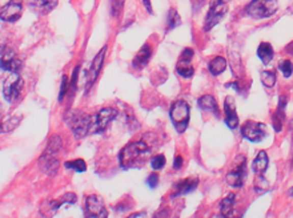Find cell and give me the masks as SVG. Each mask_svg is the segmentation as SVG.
I'll use <instances>...</instances> for the list:
<instances>
[{
  "instance_id": "4dcf8cb0",
  "label": "cell",
  "mask_w": 293,
  "mask_h": 218,
  "mask_svg": "<svg viewBox=\"0 0 293 218\" xmlns=\"http://www.w3.org/2000/svg\"><path fill=\"white\" fill-rule=\"evenodd\" d=\"M20 121H21V116L11 117L10 120H7V121L2 124V132H3V133H8V132L14 131L15 128H17V125L20 124Z\"/></svg>"
},
{
  "instance_id": "74e56055",
  "label": "cell",
  "mask_w": 293,
  "mask_h": 218,
  "mask_svg": "<svg viewBox=\"0 0 293 218\" xmlns=\"http://www.w3.org/2000/svg\"><path fill=\"white\" fill-rule=\"evenodd\" d=\"M183 163H184L183 157H181V156H176L175 157V161H173V168H175L176 170L180 169V168L183 166Z\"/></svg>"
},
{
  "instance_id": "277c9868",
  "label": "cell",
  "mask_w": 293,
  "mask_h": 218,
  "mask_svg": "<svg viewBox=\"0 0 293 218\" xmlns=\"http://www.w3.org/2000/svg\"><path fill=\"white\" fill-rule=\"evenodd\" d=\"M169 116L172 120L175 129L179 133H184L190 124V105L184 100H179L173 103L169 111Z\"/></svg>"
},
{
  "instance_id": "52a82bcc",
  "label": "cell",
  "mask_w": 293,
  "mask_h": 218,
  "mask_svg": "<svg viewBox=\"0 0 293 218\" xmlns=\"http://www.w3.org/2000/svg\"><path fill=\"white\" fill-rule=\"evenodd\" d=\"M237 161V165L233 166L229 172H228L227 177H225V181L229 186L232 188H242L243 183H244L245 178V168H247V163H245L244 156H237L236 159Z\"/></svg>"
},
{
  "instance_id": "5b68a950",
  "label": "cell",
  "mask_w": 293,
  "mask_h": 218,
  "mask_svg": "<svg viewBox=\"0 0 293 218\" xmlns=\"http://www.w3.org/2000/svg\"><path fill=\"white\" fill-rule=\"evenodd\" d=\"M228 2L229 0H214L212 2L207 18H205V23H204V31H210L215 25L220 23L221 19L224 18V15L227 14Z\"/></svg>"
},
{
  "instance_id": "d6986e66",
  "label": "cell",
  "mask_w": 293,
  "mask_h": 218,
  "mask_svg": "<svg viewBox=\"0 0 293 218\" xmlns=\"http://www.w3.org/2000/svg\"><path fill=\"white\" fill-rule=\"evenodd\" d=\"M58 3V0H28L30 7L43 15L51 12L54 8H56Z\"/></svg>"
},
{
  "instance_id": "f546056e",
  "label": "cell",
  "mask_w": 293,
  "mask_h": 218,
  "mask_svg": "<svg viewBox=\"0 0 293 218\" xmlns=\"http://www.w3.org/2000/svg\"><path fill=\"white\" fill-rule=\"evenodd\" d=\"M180 24H181V19H180L177 11H176L175 8H172L168 14V25H167V31L175 29V28Z\"/></svg>"
},
{
  "instance_id": "8d00e7d4",
  "label": "cell",
  "mask_w": 293,
  "mask_h": 218,
  "mask_svg": "<svg viewBox=\"0 0 293 218\" xmlns=\"http://www.w3.org/2000/svg\"><path fill=\"white\" fill-rule=\"evenodd\" d=\"M147 183H148V186L151 188V189H156L157 185H159V176L156 173L151 174V176L147 178Z\"/></svg>"
},
{
  "instance_id": "d590c367",
  "label": "cell",
  "mask_w": 293,
  "mask_h": 218,
  "mask_svg": "<svg viewBox=\"0 0 293 218\" xmlns=\"http://www.w3.org/2000/svg\"><path fill=\"white\" fill-rule=\"evenodd\" d=\"M68 85H69L68 77L63 76V79H62V88H60V95H59V101H62L63 97L66 96L67 89H68Z\"/></svg>"
},
{
  "instance_id": "cb8c5ba5",
  "label": "cell",
  "mask_w": 293,
  "mask_h": 218,
  "mask_svg": "<svg viewBox=\"0 0 293 218\" xmlns=\"http://www.w3.org/2000/svg\"><path fill=\"white\" fill-rule=\"evenodd\" d=\"M208 68H209V72L214 76H219V75H221L227 70V60L224 57H221V56H216V57L210 60Z\"/></svg>"
},
{
  "instance_id": "7c38bea8",
  "label": "cell",
  "mask_w": 293,
  "mask_h": 218,
  "mask_svg": "<svg viewBox=\"0 0 293 218\" xmlns=\"http://www.w3.org/2000/svg\"><path fill=\"white\" fill-rule=\"evenodd\" d=\"M117 116V111L115 108H103L95 117L93 121V132L95 133H101L107 129L110 122Z\"/></svg>"
},
{
  "instance_id": "5bb4252c",
  "label": "cell",
  "mask_w": 293,
  "mask_h": 218,
  "mask_svg": "<svg viewBox=\"0 0 293 218\" xmlns=\"http://www.w3.org/2000/svg\"><path fill=\"white\" fill-rule=\"evenodd\" d=\"M224 109H225V124L231 129L237 128L238 125V117L237 112H236V103L232 96H227L224 101Z\"/></svg>"
},
{
  "instance_id": "7402d4cb",
  "label": "cell",
  "mask_w": 293,
  "mask_h": 218,
  "mask_svg": "<svg viewBox=\"0 0 293 218\" xmlns=\"http://www.w3.org/2000/svg\"><path fill=\"white\" fill-rule=\"evenodd\" d=\"M257 56H259V59L262 61V64H269V63L272 61L273 56H275L273 47L269 44V43L262 42L261 44L259 45V48H257Z\"/></svg>"
},
{
  "instance_id": "603a6c76",
  "label": "cell",
  "mask_w": 293,
  "mask_h": 218,
  "mask_svg": "<svg viewBox=\"0 0 293 218\" xmlns=\"http://www.w3.org/2000/svg\"><path fill=\"white\" fill-rule=\"evenodd\" d=\"M234 193H229L228 196H225L220 202V211L221 214L218 215V217H229L232 214V210H233V205H234Z\"/></svg>"
},
{
  "instance_id": "9c48e42d",
  "label": "cell",
  "mask_w": 293,
  "mask_h": 218,
  "mask_svg": "<svg viewBox=\"0 0 293 218\" xmlns=\"http://www.w3.org/2000/svg\"><path fill=\"white\" fill-rule=\"evenodd\" d=\"M105 53H107V45H104L103 48L99 51L96 56H95V59H93L92 64H91V68L87 72L86 76V92L91 89L96 79L99 77V73L101 71V67H103L104 63V57H105Z\"/></svg>"
},
{
  "instance_id": "8fae6325",
  "label": "cell",
  "mask_w": 293,
  "mask_h": 218,
  "mask_svg": "<svg viewBox=\"0 0 293 218\" xmlns=\"http://www.w3.org/2000/svg\"><path fill=\"white\" fill-rule=\"evenodd\" d=\"M108 215V211L105 210L104 202L99 196H90L86 201V217L91 218H104Z\"/></svg>"
},
{
  "instance_id": "6da1fadb",
  "label": "cell",
  "mask_w": 293,
  "mask_h": 218,
  "mask_svg": "<svg viewBox=\"0 0 293 218\" xmlns=\"http://www.w3.org/2000/svg\"><path fill=\"white\" fill-rule=\"evenodd\" d=\"M151 154V146L145 141L129 142L119 153V163L123 169H131L144 165Z\"/></svg>"
},
{
  "instance_id": "30bf717a",
  "label": "cell",
  "mask_w": 293,
  "mask_h": 218,
  "mask_svg": "<svg viewBox=\"0 0 293 218\" xmlns=\"http://www.w3.org/2000/svg\"><path fill=\"white\" fill-rule=\"evenodd\" d=\"M193 56H195L193 49L185 48L183 53H181V56H180L177 64H176V72L179 73L181 77H184V79H190L195 73V68L192 66Z\"/></svg>"
},
{
  "instance_id": "44dd1931",
  "label": "cell",
  "mask_w": 293,
  "mask_h": 218,
  "mask_svg": "<svg viewBox=\"0 0 293 218\" xmlns=\"http://www.w3.org/2000/svg\"><path fill=\"white\" fill-rule=\"evenodd\" d=\"M268 165H269L268 154H267L265 150H260V152L257 153L256 159L253 160V163H252L253 172H255L256 174H264L267 172Z\"/></svg>"
},
{
  "instance_id": "ffe728a7",
  "label": "cell",
  "mask_w": 293,
  "mask_h": 218,
  "mask_svg": "<svg viewBox=\"0 0 293 218\" xmlns=\"http://www.w3.org/2000/svg\"><path fill=\"white\" fill-rule=\"evenodd\" d=\"M197 104H199L200 109H203L204 112H210V113H214L215 116H219L218 101H216V99H215L214 96L204 95V96H201L200 99L197 100Z\"/></svg>"
},
{
  "instance_id": "ab89813d",
  "label": "cell",
  "mask_w": 293,
  "mask_h": 218,
  "mask_svg": "<svg viewBox=\"0 0 293 218\" xmlns=\"http://www.w3.org/2000/svg\"><path fill=\"white\" fill-rule=\"evenodd\" d=\"M143 3H144L145 8H147V11H148L149 14H152V4H151V0H143Z\"/></svg>"
},
{
  "instance_id": "60d3db41",
  "label": "cell",
  "mask_w": 293,
  "mask_h": 218,
  "mask_svg": "<svg viewBox=\"0 0 293 218\" xmlns=\"http://www.w3.org/2000/svg\"><path fill=\"white\" fill-rule=\"evenodd\" d=\"M145 215H147V213L143 211V213H134V214H131V217H145Z\"/></svg>"
},
{
  "instance_id": "1f68e13d",
  "label": "cell",
  "mask_w": 293,
  "mask_h": 218,
  "mask_svg": "<svg viewBox=\"0 0 293 218\" xmlns=\"http://www.w3.org/2000/svg\"><path fill=\"white\" fill-rule=\"evenodd\" d=\"M166 164H167V160L164 154H157V156H155L151 160L152 169H155V170L163 169V168L166 166Z\"/></svg>"
},
{
  "instance_id": "4316f807",
  "label": "cell",
  "mask_w": 293,
  "mask_h": 218,
  "mask_svg": "<svg viewBox=\"0 0 293 218\" xmlns=\"http://www.w3.org/2000/svg\"><path fill=\"white\" fill-rule=\"evenodd\" d=\"M60 149H62V139H60L58 135H54L51 139H49L48 146H47V150H45V152L51 153V154H55L56 156Z\"/></svg>"
},
{
  "instance_id": "7a4b0ae2",
  "label": "cell",
  "mask_w": 293,
  "mask_h": 218,
  "mask_svg": "<svg viewBox=\"0 0 293 218\" xmlns=\"http://www.w3.org/2000/svg\"><path fill=\"white\" fill-rule=\"evenodd\" d=\"M66 120L71 131L73 132L76 139H83V137L87 136V133L90 132L91 127H93L95 117H91V116L83 113V112L72 111L68 112Z\"/></svg>"
},
{
  "instance_id": "f35d334b",
  "label": "cell",
  "mask_w": 293,
  "mask_h": 218,
  "mask_svg": "<svg viewBox=\"0 0 293 218\" xmlns=\"http://www.w3.org/2000/svg\"><path fill=\"white\" fill-rule=\"evenodd\" d=\"M79 67H76L75 70H73V75H72V83H71V85H72V90L76 89V79H77V75H79Z\"/></svg>"
},
{
  "instance_id": "836d02e7",
  "label": "cell",
  "mask_w": 293,
  "mask_h": 218,
  "mask_svg": "<svg viewBox=\"0 0 293 218\" xmlns=\"http://www.w3.org/2000/svg\"><path fill=\"white\" fill-rule=\"evenodd\" d=\"M279 70L283 72L284 77H290V75L293 73V64L289 60H283V61L279 64Z\"/></svg>"
},
{
  "instance_id": "83f0119b",
  "label": "cell",
  "mask_w": 293,
  "mask_h": 218,
  "mask_svg": "<svg viewBox=\"0 0 293 218\" xmlns=\"http://www.w3.org/2000/svg\"><path fill=\"white\" fill-rule=\"evenodd\" d=\"M260 79H261V83L264 84V87L267 88H272L276 84V75L272 71H262L261 75H260Z\"/></svg>"
},
{
  "instance_id": "e575fe53",
  "label": "cell",
  "mask_w": 293,
  "mask_h": 218,
  "mask_svg": "<svg viewBox=\"0 0 293 218\" xmlns=\"http://www.w3.org/2000/svg\"><path fill=\"white\" fill-rule=\"evenodd\" d=\"M256 182H259V186H256V192L257 193H264L269 189V183L268 181L262 177V174H257V178H256Z\"/></svg>"
},
{
  "instance_id": "d4e9b609",
  "label": "cell",
  "mask_w": 293,
  "mask_h": 218,
  "mask_svg": "<svg viewBox=\"0 0 293 218\" xmlns=\"http://www.w3.org/2000/svg\"><path fill=\"white\" fill-rule=\"evenodd\" d=\"M76 200H77V196H76L75 193H67V194H64V196H62L60 198H58V200H55V201H52L51 202V209H52V211H56L58 210L62 205H71V204H75L76 202Z\"/></svg>"
},
{
  "instance_id": "d6a6232c",
  "label": "cell",
  "mask_w": 293,
  "mask_h": 218,
  "mask_svg": "<svg viewBox=\"0 0 293 218\" xmlns=\"http://www.w3.org/2000/svg\"><path fill=\"white\" fill-rule=\"evenodd\" d=\"M123 7H124V0H111V12L115 18L120 16Z\"/></svg>"
},
{
  "instance_id": "b9f144b4",
  "label": "cell",
  "mask_w": 293,
  "mask_h": 218,
  "mask_svg": "<svg viewBox=\"0 0 293 218\" xmlns=\"http://www.w3.org/2000/svg\"><path fill=\"white\" fill-rule=\"evenodd\" d=\"M289 194H290V196H292V197H293V186L290 188V189H289Z\"/></svg>"
},
{
  "instance_id": "4fadbf2b",
  "label": "cell",
  "mask_w": 293,
  "mask_h": 218,
  "mask_svg": "<svg viewBox=\"0 0 293 218\" xmlns=\"http://www.w3.org/2000/svg\"><path fill=\"white\" fill-rule=\"evenodd\" d=\"M21 12H23L21 4L12 0V2H10V3L2 7L0 18L4 21H16L17 19H20Z\"/></svg>"
},
{
  "instance_id": "3957f363",
  "label": "cell",
  "mask_w": 293,
  "mask_h": 218,
  "mask_svg": "<svg viewBox=\"0 0 293 218\" xmlns=\"http://www.w3.org/2000/svg\"><path fill=\"white\" fill-rule=\"evenodd\" d=\"M277 0H252L245 8V14L252 19H267L276 14Z\"/></svg>"
},
{
  "instance_id": "e0dca14e",
  "label": "cell",
  "mask_w": 293,
  "mask_h": 218,
  "mask_svg": "<svg viewBox=\"0 0 293 218\" xmlns=\"http://www.w3.org/2000/svg\"><path fill=\"white\" fill-rule=\"evenodd\" d=\"M39 165H40V168L44 170L45 173L49 174V176H54V174L58 172L59 160L56 159L55 154H51V153L44 152L43 153V156L40 157Z\"/></svg>"
},
{
  "instance_id": "484cf974",
  "label": "cell",
  "mask_w": 293,
  "mask_h": 218,
  "mask_svg": "<svg viewBox=\"0 0 293 218\" xmlns=\"http://www.w3.org/2000/svg\"><path fill=\"white\" fill-rule=\"evenodd\" d=\"M64 166H66V169L75 170L77 173H83L87 169V164L83 159H76L71 160V161H67V163L64 164Z\"/></svg>"
},
{
  "instance_id": "2e32d148",
  "label": "cell",
  "mask_w": 293,
  "mask_h": 218,
  "mask_svg": "<svg viewBox=\"0 0 293 218\" xmlns=\"http://www.w3.org/2000/svg\"><path fill=\"white\" fill-rule=\"evenodd\" d=\"M286 97L281 96L279 100V107L275 111L272 116V125L273 129L279 133V132L283 131L284 122H285V107H286Z\"/></svg>"
},
{
  "instance_id": "ac0fdd59",
  "label": "cell",
  "mask_w": 293,
  "mask_h": 218,
  "mask_svg": "<svg viewBox=\"0 0 293 218\" xmlns=\"http://www.w3.org/2000/svg\"><path fill=\"white\" fill-rule=\"evenodd\" d=\"M151 56H152V48L149 47V44H144L142 47V49L138 52V55L135 56L134 61H132L134 68H138V70L144 68V67L148 64Z\"/></svg>"
},
{
  "instance_id": "ba28073f",
  "label": "cell",
  "mask_w": 293,
  "mask_h": 218,
  "mask_svg": "<svg viewBox=\"0 0 293 218\" xmlns=\"http://www.w3.org/2000/svg\"><path fill=\"white\" fill-rule=\"evenodd\" d=\"M242 135L251 142H260L267 136V127L262 122L249 120L242 127Z\"/></svg>"
},
{
  "instance_id": "9a60e30c",
  "label": "cell",
  "mask_w": 293,
  "mask_h": 218,
  "mask_svg": "<svg viewBox=\"0 0 293 218\" xmlns=\"http://www.w3.org/2000/svg\"><path fill=\"white\" fill-rule=\"evenodd\" d=\"M197 185H199V178L197 177H188L185 180L175 183L172 196L173 197H179V196H183V194L191 193V192L196 189Z\"/></svg>"
},
{
  "instance_id": "f1b7e54d",
  "label": "cell",
  "mask_w": 293,
  "mask_h": 218,
  "mask_svg": "<svg viewBox=\"0 0 293 218\" xmlns=\"http://www.w3.org/2000/svg\"><path fill=\"white\" fill-rule=\"evenodd\" d=\"M20 60L15 59V57H12V59L10 60H2V70L7 71V72H16V71L20 68Z\"/></svg>"
},
{
  "instance_id": "8992f818",
  "label": "cell",
  "mask_w": 293,
  "mask_h": 218,
  "mask_svg": "<svg viewBox=\"0 0 293 218\" xmlns=\"http://www.w3.org/2000/svg\"><path fill=\"white\" fill-rule=\"evenodd\" d=\"M24 87V81L17 72H12L3 83V95L4 99L8 103H14L17 97L20 96V92Z\"/></svg>"
}]
</instances>
